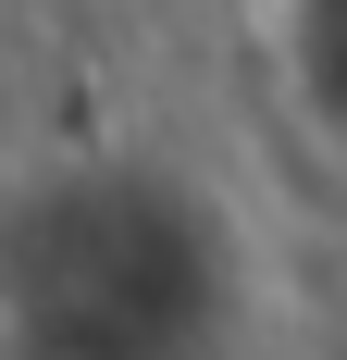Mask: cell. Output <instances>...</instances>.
Returning <instances> with one entry per match:
<instances>
[{
    "instance_id": "1",
    "label": "cell",
    "mask_w": 347,
    "mask_h": 360,
    "mask_svg": "<svg viewBox=\"0 0 347 360\" xmlns=\"http://www.w3.org/2000/svg\"><path fill=\"white\" fill-rule=\"evenodd\" d=\"M248 311L236 212L186 162L63 149L0 174V348L13 360H223Z\"/></svg>"
}]
</instances>
